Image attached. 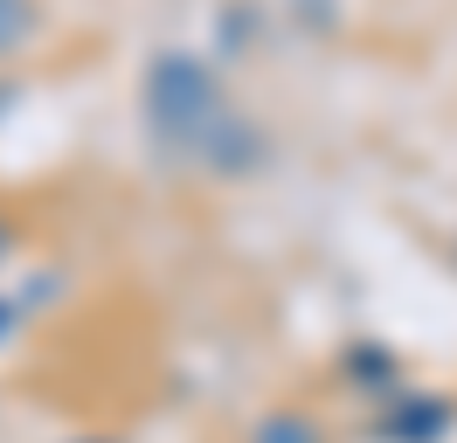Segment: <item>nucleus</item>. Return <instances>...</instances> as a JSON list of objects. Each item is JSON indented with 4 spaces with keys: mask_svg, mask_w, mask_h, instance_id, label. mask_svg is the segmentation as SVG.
Segmentation results:
<instances>
[{
    "mask_svg": "<svg viewBox=\"0 0 457 443\" xmlns=\"http://www.w3.org/2000/svg\"><path fill=\"white\" fill-rule=\"evenodd\" d=\"M35 35V7L29 0H0V55H14Z\"/></svg>",
    "mask_w": 457,
    "mask_h": 443,
    "instance_id": "nucleus-1",
    "label": "nucleus"
},
{
    "mask_svg": "<svg viewBox=\"0 0 457 443\" xmlns=\"http://www.w3.org/2000/svg\"><path fill=\"white\" fill-rule=\"evenodd\" d=\"M0 249H7V229H0Z\"/></svg>",
    "mask_w": 457,
    "mask_h": 443,
    "instance_id": "nucleus-2",
    "label": "nucleus"
}]
</instances>
